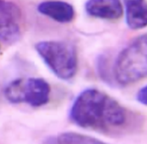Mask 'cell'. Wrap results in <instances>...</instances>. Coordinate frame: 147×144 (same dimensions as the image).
Instances as JSON below:
<instances>
[{
	"instance_id": "1",
	"label": "cell",
	"mask_w": 147,
	"mask_h": 144,
	"mask_svg": "<svg viewBox=\"0 0 147 144\" xmlns=\"http://www.w3.org/2000/svg\"><path fill=\"white\" fill-rule=\"evenodd\" d=\"M131 116L118 101L94 88L82 91L69 111L70 120L77 126L106 134L126 130Z\"/></svg>"
},
{
	"instance_id": "2",
	"label": "cell",
	"mask_w": 147,
	"mask_h": 144,
	"mask_svg": "<svg viewBox=\"0 0 147 144\" xmlns=\"http://www.w3.org/2000/svg\"><path fill=\"white\" fill-rule=\"evenodd\" d=\"M113 72L114 80L122 86L147 77V33L137 37L118 55Z\"/></svg>"
},
{
	"instance_id": "3",
	"label": "cell",
	"mask_w": 147,
	"mask_h": 144,
	"mask_svg": "<svg viewBox=\"0 0 147 144\" xmlns=\"http://www.w3.org/2000/svg\"><path fill=\"white\" fill-rule=\"evenodd\" d=\"M36 50L48 68L61 80H70L78 69V57L76 48L63 41H41Z\"/></svg>"
},
{
	"instance_id": "4",
	"label": "cell",
	"mask_w": 147,
	"mask_h": 144,
	"mask_svg": "<svg viewBox=\"0 0 147 144\" xmlns=\"http://www.w3.org/2000/svg\"><path fill=\"white\" fill-rule=\"evenodd\" d=\"M50 86L42 78L22 79V103L32 107H41L48 103Z\"/></svg>"
},
{
	"instance_id": "5",
	"label": "cell",
	"mask_w": 147,
	"mask_h": 144,
	"mask_svg": "<svg viewBox=\"0 0 147 144\" xmlns=\"http://www.w3.org/2000/svg\"><path fill=\"white\" fill-rule=\"evenodd\" d=\"M85 11L93 18L106 20H116L123 15L120 0H88Z\"/></svg>"
},
{
	"instance_id": "6",
	"label": "cell",
	"mask_w": 147,
	"mask_h": 144,
	"mask_svg": "<svg viewBox=\"0 0 147 144\" xmlns=\"http://www.w3.org/2000/svg\"><path fill=\"white\" fill-rule=\"evenodd\" d=\"M37 11L55 22L67 24L71 22L75 17V10L72 5L61 0H47L37 6Z\"/></svg>"
},
{
	"instance_id": "7",
	"label": "cell",
	"mask_w": 147,
	"mask_h": 144,
	"mask_svg": "<svg viewBox=\"0 0 147 144\" xmlns=\"http://www.w3.org/2000/svg\"><path fill=\"white\" fill-rule=\"evenodd\" d=\"M125 21L131 30L147 26V0H124Z\"/></svg>"
},
{
	"instance_id": "8",
	"label": "cell",
	"mask_w": 147,
	"mask_h": 144,
	"mask_svg": "<svg viewBox=\"0 0 147 144\" xmlns=\"http://www.w3.org/2000/svg\"><path fill=\"white\" fill-rule=\"evenodd\" d=\"M42 144H106L94 137L76 132H64L48 137Z\"/></svg>"
},
{
	"instance_id": "9",
	"label": "cell",
	"mask_w": 147,
	"mask_h": 144,
	"mask_svg": "<svg viewBox=\"0 0 147 144\" xmlns=\"http://www.w3.org/2000/svg\"><path fill=\"white\" fill-rule=\"evenodd\" d=\"M21 37L20 27L16 20L0 17V40L7 43H14Z\"/></svg>"
},
{
	"instance_id": "10",
	"label": "cell",
	"mask_w": 147,
	"mask_h": 144,
	"mask_svg": "<svg viewBox=\"0 0 147 144\" xmlns=\"http://www.w3.org/2000/svg\"><path fill=\"white\" fill-rule=\"evenodd\" d=\"M21 16L19 7L7 0H0V17L11 18L13 20L18 19Z\"/></svg>"
},
{
	"instance_id": "11",
	"label": "cell",
	"mask_w": 147,
	"mask_h": 144,
	"mask_svg": "<svg viewBox=\"0 0 147 144\" xmlns=\"http://www.w3.org/2000/svg\"><path fill=\"white\" fill-rule=\"evenodd\" d=\"M97 72L100 77L106 83H112L113 73L110 72L107 59L104 56H100L97 60Z\"/></svg>"
},
{
	"instance_id": "12",
	"label": "cell",
	"mask_w": 147,
	"mask_h": 144,
	"mask_svg": "<svg viewBox=\"0 0 147 144\" xmlns=\"http://www.w3.org/2000/svg\"><path fill=\"white\" fill-rule=\"evenodd\" d=\"M136 99L140 104H142L144 106H147V84L143 86L137 92Z\"/></svg>"
}]
</instances>
